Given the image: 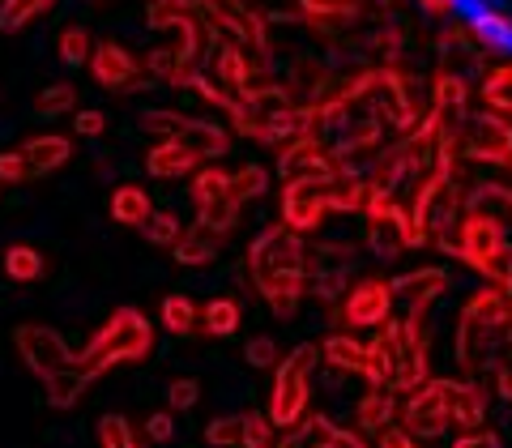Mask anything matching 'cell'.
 <instances>
[{"label": "cell", "mask_w": 512, "mask_h": 448, "mask_svg": "<svg viewBox=\"0 0 512 448\" xmlns=\"http://www.w3.org/2000/svg\"><path fill=\"white\" fill-rule=\"evenodd\" d=\"M146 436L154 444H171L175 440V410H154L146 419Z\"/></svg>", "instance_id": "cell-38"}, {"label": "cell", "mask_w": 512, "mask_h": 448, "mask_svg": "<svg viewBox=\"0 0 512 448\" xmlns=\"http://www.w3.org/2000/svg\"><path fill=\"white\" fill-rule=\"evenodd\" d=\"M453 448H500V436L487 427H478V431H466V436H457Z\"/></svg>", "instance_id": "cell-42"}, {"label": "cell", "mask_w": 512, "mask_h": 448, "mask_svg": "<svg viewBox=\"0 0 512 448\" xmlns=\"http://www.w3.org/2000/svg\"><path fill=\"white\" fill-rule=\"evenodd\" d=\"M184 22V0H150V26L167 30Z\"/></svg>", "instance_id": "cell-36"}, {"label": "cell", "mask_w": 512, "mask_h": 448, "mask_svg": "<svg viewBox=\"0 0 512 448\" xmlns=\"http://www.w3.org/2000/svg\"><path fill=\"white\" fill-rule=\"evenodd\" d=\"M150 355H154L150 316L141 308H116L90 333V342L77 350V367H86L90 376H103L120 363H146Z\"/></svg>", "instance_id": "cell-1"}, {"label": "cell", "mask_w": 512, "mask_h": 448, "mask_svg": "<svg viewBox=\"0 0 512 448\" xmlns=\"http://www.w3.org/2000/svg\"><path fill=\"white\" fill-rule=\"evenodd\" d=\"M94 436H99V448H141L124 414H103V419L94 423Z\"/></svg>", "instance_id": "cell-27"}, {"label": "cell", "mask_w": 512, "mask_h": 448, "mask_svg": "<svg viewBox=\"0 0 512 448\" xmlns=\"http://www.w3.org/2000/svg\"><path fill=\"white\" fill-rule=\"evenodd\" d=\"M107 214L116 218L120 227H146L150 214H154V201H150V192H146V188L120 184L116 192H111V201H107Z\"/></svg>", "instance_id": "cell-11"}, {"label": "cell", "mask_w": 512, "mask_h": 448, "mask_svg": "<svg viewBox=\"0 0 512 448\" xmlns=\"http://www.w3.org/2000/svg\"><path fill=\"white\" fill-rule=\"evenodd\" d=\"M141 231H146V239L154 248H175V244H180V235H184V222H180V214H175V210H154Z\"/></svg>", "instance_id": "cell-24"}, {"label": "cell", "mask_w": 512, "mask_h": 448, "mask_svg": "<svg viewBox=\"0 0 512 448\" xmlns=\"http://www.w3.org/2000/svg\"><path fill=\"white\" fill-rule=\"evenodd\" d=\"M244 355H248V363H252V367H278V363H282L278 342H274V338H252Z\"/></svg>", "instance_id": "cell-37"}, {"label": "cell", "mask_w": 512, "mask_h": 448, "mask_svg": "<svg viewBox=\"0 0 512 448\" xmlns=\"http://www.w3.org/2000/svg\"><path fill=\"white\" fill-rule=\"evenodd\" d=\"M205 444L210 448H244V414H218L205 423Z\"/></svg>", "instance_id": "cell-25"}, {"label": "cell", "mask_w": 512, "mask_h": 448, "mask_svg": "<svg viewBox=\"0 0 512 448\" xmlns=\"http://www.w3.org/2000/svg\"><path fill=\"white\" fill-rule=\"evenodd\" d=\"M30 180V163L22 150H5L0 154V184H26Z\"/></svg>", "instance_id": "cell-35"}, {"label": "cell", "mask_w": 512, "mask_h": 448, "mask_svg": "<svg viewBox=\"0 0 512 448\" xmlns=\"http://www.w3.org/2000/svg\"><path fill=\"white\" fill-rule=\"evenodd\" d=\"M274 448H325V440H320V431H316V423H308V427H291L286 436L274 444Z\"/></svg>", "instance_id": "cell-39"}, {"label": "cell", "mask_w": 512, "mask_h": 448, "mask_svg": "<svg viewBox=\"0 0 512 448\" xmlns=\"http://www.w3.org/2000/svg\"><path fill=\"white\" fill-rule=\"evenodd\" d=\"M201 325L210 338H235L239 325H244V308L235 299H210L201 312Z\"/></svg>", "instance_id": "cell-18"}, {"label": "cell", "mask_w": 512, "mask_h": 448, "mask_svg": "<svg viewBox=\"0 0 512 448\" xmlns=\"http://www.w3.org/2000/svg\"><path fill=\"white\" fill-rule=\"evenodd\" d=\"M22 154L30 163V175H52L73 158V141L60 137V133H43V137H30L22 146Z\"/></svg>", "instance_id": "cell-10"}, {"label": "cell", "mask_w": 512, "mask_h": 448, "mask_svg": "<svg viewBox=\"0 0 512 448\" xmlns=\"http://www.w3.org/2000/svg\"><path fill=\"white\" fill-rule=\"evenodd\" d=\"M180 137H184L197 154H222V150H227V137H222L214 124H197V120H192Z\"/></svg>", "instance_id": "cell-30"}, {"label": "cell", "mask_w": 512, "mask_h": 448, "mask_svg": "<svg viewBox=\"0 0 512 448\" xmlns=\"http://www.w3.org/2000/svg\"><path fill=\"white\" fill-rule=\"evenodd\" d=\"M77 107V90L69 82H52L39 99H35V111L43 120H56V116H69V111Z\"/></svg>", "instance_id": "cell-26"}, {"label": "cell", "mask_w": 512, "mask_h": 448, "mask_svg": "<svg viewBox=\"0 0 512 448\" xmlns=\"http://www.w3.org/2000/svg\"><path fill=\"white\" fill-rule=\"evenodd\" d=\"M222 201H231V175L227 171H197L192 175V205L197 210H210V205H222Z\"/></svg>", "instance_id": "cell-21"}, {"label": "cell", "mask_w": 512, "mask_h": 448, "mask_svg": "<svg viewBox=\"0 0 512 448\" xmlns=\"http://www.w3.org/2000/svg\"><path fill=\"white\" fill-rule=\"evenodd\" d=\"M248 269L256 282L269 278H303L308 269V252L291 231H265L256 244L248 248Z\"/></svg>", "instance_id": "cell-5"}, {"label": "cell", "mask_w": 512, "mask_h": 448, "mask_svg": "<svg viewBox=\"0 0 512 448\" xmlns=\"http://www.w3.org/2000/svg\"><path fill=\"white\" fill-rule=\"evenodd\" d=\"M393 419H397V397H393V389H372L355 406V423H359V431H367V436H380V431H389Z\"/></svg>", "instance_id": "cell-14"}, {"label": "cell", "mask_w": 512, "mask_h": 448, "mask_svg": "<svg viewBox=\"0 0 512 448\" xmlns=\"http://www.w3.org/2000/svg\"><path fill=\"white\" fill-rule=\"evenodd\" d=\"M491 244H495V231L487 227V222H470V227H466V248H470V256H487Z\"/></svg>", "instance_id": "cell-41"}, {"label": "cell", "mask_w": 512, "mask_h": 448, "mask_svg": "<svg viewBox=\"0 0 512 448\" xmlns=\"http://www.w3.org/2000/svg\"><path fill=\"white\" fill-rule=\"evenodd\" d=\"M47 5H52V0H5V5H0V30H22L30 18H39Z\"/></svg>", "instance_id": "cell-28"}, {"label": "cell", "mask_w": 512, "mask_h": 448, "mask_svg": "<svg viewBox=\"0 0 512 448\" xmlns=\"http://www.w3.org/2000/svg\"><path fill=\"white\" fill-rule=\"evenodd\" d=\"M444 286H448V278L440 274V269H414V274H406V278H397V282H393V291H397V295H406L414 308H423V303L436 299Z\"/></svg>", "instance_id": "cell-19"}, {"label": "cell", "mask_w": 512, "mask_h": 448, "mask_svg": "<svg viewBox=\"0 0 512 448\" xmlns=\"http://www.w3.org/2000/svg\"><path fill=\"white\" fill-rule=\"evenodd\" d=\"M282 218H286V227L291 231H316L320 218H325V192H320V184L299 180V184L286 188Z\"/></svg>", "instance_id": "cell-8"}, {"label": "cell", "mask_w": 512, "mask_h": 448, "mask_svg": "<svg viewBox=\"0 0 512 448\" xmlns=\"http://www.w3.org/2000/svg\"><path fill=\"white\" fill-rule=\"evenodd\" d=\"M274 419L269 414H244V448H274L278 440H274Z\"/></svg>", "instance_id": "cell-31"}, {"label": "cell", "mask_w": 512, "mask_h": 448, "mask_svg": "<svg viewBox=\"0 0 512 448\" xmlns=\"http://www.w3.org/2000/svg\"><path fill=\"white\" fill-rule=\"evenodd\" d=\"M13 350H18V359H22L39 380L56 376V372H64V367L77 363V355L69 350V342H64L52 325H35V320L13 329Z\"/></svg>", "instance_id": "cell-4"}, {"label": "cell", "mask_w": 512, "mask_h": 448, "mask_svg": "<svg viewBox=\"0 0 512 448\" xmlns=\"http://www.w3.org/2000/svg\"><path fill=\"white\" fill-rule=\"evenodd\" d=\"M90 372L86 367H64V372H56V376H47L43 380V389H47V406H56V410H69V406H77L86 397V389H90Z\"/></svg>", "instance_id": "cell-13"}, {"label": "cell", "mask_w": 512, "mask_h": 448, "mask_svg": "<svg viewBox=\"0 0 512 448\" xmlns=\"http://www.w3.org/2000/svg\"><path fill=\"white\" fill-rule=\"evenodd\" d=\"M56 56L69 64V69H77V64H90L94 56V43H90V30L86 26H69V30H60V39H56Z\"/></svg>", "instance_id": "cell-23"}, {"label": "cell", "mask_w": 512, "mask_h": 448, "mask_svg": "<svg viewBox=\"0 0 512 448\" xmlns=\"http://www.w3.org/2000/svg\"><path fill=\"white\" fill-rule=\"evenodd\" d=\"M320 359H325L329 367H342V372H359L367 367V342H355L350 333H333V338H325V346H320Z\"/></svg>", "instance_id": "cell-16"}, {"label": "cell", "mask_w": 512, "mask_h": 448, "mask_svg": "<svg viewBox=\"0 0 512 448\" xmlns=\"http://www.w3.org/2000/svg\"><path fill=\"white\" fill-rule=\"evenodd\" d=\"M487 419V397L474 389V384H457L453 393V423L466 427V431H478Z\"/></svg>", "instance_id": "cell-22"}, {"label": "cell", "mask_w": 512, "mask_h": 448, "mask_svg": "<svg viewBox=\"0 0 512 448\" xmlns=\"http://www.w3.org/2000/svg\"><path fill=\"white\" fill-rule=\"evenodd\" d=\"M73 128H77V137H103L107 133V116L103 111H94V107H86V111H77L73 116Z\"/></svg>", "instance_id": "cell-40"}, {"label": "cell", "mask_w": 512, "mask_h": 448, "mask_svg": "<svg viewBox=\"0 0 512 448\" xmlns=\"http://www.w3.org/2000/svg\"><path fill=\"white\" fill-rule=\"evenodd\" d=\"M218 239H222V235H214L210 227H201V222H197L192 231L180 235V244L171 248V256H175V261H180L184 269L210 265V261H214V252H218Z\"/></svg>", "instance_id": "cell-15"}, {"label": "cell", "mask_w": 512, "mask_h": 448, "mask_svg": "<svg viewBox=\"0 0 512 448\" xmlns=\"http://www.w3.org/2000/svg\"><path fill=\"white\" fill-rule=\"evenodd\" d=\"M453 393L457 384L453 380H427L423 389H414L402 406V427L410 436L431 440V436H444V427H453Z\"/></svg>", "instance_id": "cell-3"}, {"label": "cell", "mask_w": 512, "mask_h": 448, "mask_svg": "<svg viewBox=\"0 0 512 448\" xmlns=\"http://www.w3.org/2000/svg\"><path fill=\"white\" fill-rule=\"evenodd\" d=\"M86 69L103 90H128L137 77V60L128 56L116 39H103V43H94V56H90Z\"/></svg>", "instance_id": "cell-7"}, {"label": "cell", "mask_w": 512, "mask_h": 448, "mask_svg": "<svg viewBox=\"0 0 512 448\" xmlns=\"http://www.w3.org/2000/svg\"><path fill=\"white\" fill-rule=\"evenodd\" d=\"M393 282L367 278L359 286H350V295L342 303V320L350 329H384L393 316Z\"/></svg>", "instance_id": "cell-6"}, {"label": "cell", "mask_w": 512, "mask_h": 448, "mask_svg": "<svg viewBox=\"0 0 512 448\" xmlns=\"http://www.w3.org/2000/svg\"><path fill=\"white\" fill-rule=\"evenodd\" d=\"M265 192V171L261 167H244L239 175H231V201H248Z\"/></svg>", "instance_id": "cell-34"}, {"label": "cell", "mask_w": 512, "mask_h": 448, "mask_svg": "<svg viewBox=\"0 0 512 448\" xmlns=\"http://www.w3.org/2000/svg\"><path fill=\"white\" fill-rule=\"evenodd\" d=\"M0 269H5L9 282H22V286H35L47 274V256L35 244H9L5 256H0Z\"/></svg>", "instance_id": "cell-12"}, {"label": "cell", "mask_w": 512, "mask_h": 448, "mask_svg": "<svg viewBox=\"0 0 512 448\" xmlns=\"http://www.w3.org/2000/svg\"><path fill=\"white\" fill-rule=\"evenodd\" d=\"M316 359H320L316 346H299L274 367V384H269V402H265V414L274 419V427L291 431V427H299L303 419H308Z\"/></svg>", "instance_id": "cell-2"}, {"label": "cell", "mask_w": 512, "mask_h": 448, "mask_svg": "<svg viewBox=\"0 0 512 448\" xmlns=\"http://www.w3.org/2000/svg\"><path fill=\"white\" fill-rule=\"evenodd\" d=\"M158 320H163V329L171 338H188V333H197V325H201V308L188 295H167L163 308H158Z\"/></svg>", "instance_id": "cell-17"}, {"label": "cell", "mask_w": 512, "mask_h": 448, "mask_svg": "<svg viewBox=\"0 0 512 448\" xmlns=\"http://www.w3.org/2000/svg\"><path fill=\"white\" fill-rule=\"evenodd\" d=\"M197 150L188 146L184 137H167V141H158V146L150 150V158H146V167H150V175H158V180H175V175H188L192 167H197Z\"/></svg>", "instance_id": "cell-9"}, {"label": "cell", "mask_w": 512, "mask_h": 448, "mask_svg": "<svg viewBox=\"0 0 512 448\" xmlns=\"http://www.w3.org/2000/svg\"><path fill=\"white\" fill-rule=\"evenodd\" d=\"M188 124L192 120H184L180 111H146V116H141V128H146V133H163V137H180Z\"/></svg>", "instance_id": "cell-33"}, {"label": "cell", "mask_w": 512, "mask_h": 448, "mask_svg": "<svg viewBox=\"0 0 512 448\" xmlns=\"http://www.w3.org/2000/svg\"><path fill=\"white\" fill-rule=\"evenodd\" d=\"M256 291H261V299L274 308L278 316H295L299 299H303V278H269V282H256Z\"/></svg>", "instance_id": "cell-20"}, {"label": "cell", "mask_w": 512, "mask_h": 448, "mask_svg": "<svg viewBox=\"0 0 512 448\" xmlns=\"http://www.w3.org/2000/svg\"><path fill=\"white\" fill-rule=\"evenodd\" d=\"M197 402H201V380H197V376H175V380L167 384V410L188 414Z\"/></svg>", "instance_id": "cell-29"}, {"label": "cell", "mask_w": 512, "mask_h": 448, "mask_svg": "<svg viewBox=\"0 0 512 448\" xmlns=\"http://www.w3.org/2000/svg\"><path fill=\"white\" fill-rule=\"evenodd\" d=\"M316 431H320V440H325V448H376V444H367L359 431H346V427H333L329 419H320L316 414Z\"/></svg>", "instance_id": "cell-32"}, {"label": "cell", "mask_w": 512, "mask_h": 448, "mask_svg": "<svg viewBox=\"0 0 512 448\" xmlns=\"http://www.w3.org/2000/svg\"><path fill=\"white\" fill-rule=\"evenodd\" d=\"M380 448H423V444L406 427H389V431H380Z\"/></svg>", "instance_id": "cell-43"}]
</instances>
